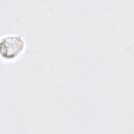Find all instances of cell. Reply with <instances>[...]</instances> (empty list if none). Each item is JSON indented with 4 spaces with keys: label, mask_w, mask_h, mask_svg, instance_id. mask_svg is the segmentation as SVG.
Segmentation results:
<instances>
[{
    "label": "cell",
    "mask_w": 134,
    "mask_h": 134,
    "mask_svg": "<svg viewBox=\"0 0 134 134\" xmlns=\"http://www.w3.org/2000/svg\"><path fill=\"white\" fill-rule=\"evenodd\" d=\"M25 43L19 35L8 36L2 39L0 53L4 58L11 59L17 57L23 50Z\"/></svg>",
    "instance_id": "1"
}]
</instances>
